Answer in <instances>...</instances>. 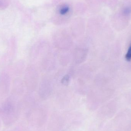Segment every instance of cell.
Wrapping results in <instances>:
<instances>
[{
    "mask_svg": "<svg viewBox=\"0 0 131 131\" xmlns=\"http://www.w3.org/2000/svg\"><path fill=\"white\" fill-rule=\"evenodd\" d=\"M56 65L55 56L50 50L41 58V66L45 71H50L53 70Z\"/></svg>",
    "mask_w": 131,
    "mask_h": 131,
    "instance_id": "5",
    "label": "cell"
},
{
    "mask_svg": "<svg viewBox=\"0 0 131 131\" xmlns=\"http://www.w3.org/2000/svg\"><path fill=\"white\" fill-rule=\"evenodd\" d=\"M69 11V8L68 6H64L60 10V13L62 15H64L68 13Z\"/></svg>",
    "mask_w": 131,
    "mask_h": 131,
    "instance_id": "7",
    "label": "cell"
},
{
    "mask_svg": "<svg viewBox=\"0 0 131 131\" xmlns=\"http://www.w3.org/2000/svg\"><path fill=\"white\" fill-rule=\"evenodd\" d=\"M53 85L52 80L47 77L42 79L40 83L39 94L41 97L47 98L49 97L53 91Z\"/></svg>",
    "mask_w": 131,
    "mask_h": 131,
    "instance_id": "4",
    "label": "cell"
},
{
    "mask_svg": "<svg viewBox=\"0 0 131 131\" xmlns=\"http://www.w3.org/2000/svg\"><path fill=\"white\" fill-rule=\"evenodd\" d=\"M92 75V68L88 65H84L79 68L74 81L76 91L81 94H85L88 92Z\"/></svg>",
    "mask_w": 131,
    "mask_h": 131,
    "instance_id": "1",
    "label": "cell"
},
{
    "mask_svg": "<svg viewBox=\"0 0 131 131\" xmlns=\"http://www.w3.org/2000/svg\"><path fill=\"white\" fill-rule=\"evenodd\" d=\"M125 59L128 61H130L131 60V45L128 48L125 55Z\"/></svg>",
    "mask_w": 131,
    "mask_h": 131,
    "instance_id": "8",
    "label": "cell"
},
{
    "mask_svg": "<svg viewBox=\"0 0 131 131\" xmlns=\"http://www.w3.org/2000/svg\"><path fill=\"white\" fill-rule=\"evenodd\" d=\"M71 75H72L69 73L64 75L61 79V84L64 86H67L68 85L71 81Z\"/></svg>",
    "mask_w": 131,
    "mask_h": 131,
    "instance_id": "6",
    "label": "cell"
},
{
    "mask_svg": "<svg viewBox=\"0 0 131 131\" xmlns=\"http://www.w3.org/2000/svg\"><path fill=\"white\" fill-rule=\"evenodd\" d=\"M88 48L85 46L80 45L76 47L73 51L72 59L75 64L82 63L86 60L88 55Z\"/></svg>",
    "mask_w": 131,
    "mask_h": 131,
    "instance_id": "3",
    "label": "cell"
},
{
    "mask_svg": "<svg viewBox=\"0 0 131 131\" xmlns=\"http://www.w3.org/2000/svg\"><path fill=\"white\" fill-rule=\"evenodd\" d=\"M54 46L59 50L66 51L69 50L73 44V40L68 35H57L53 38Z\"/></svg>",
    "mask_w": 131,
    "mask_h": 131,
    "instance_id": "2",
    "label": "cell"
}]
</instances>
